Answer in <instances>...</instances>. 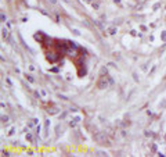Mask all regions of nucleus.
Wrapping results in <instances>:
<instances>
[{"mask_svg":"<svg viewBox=\"0 0 166 157\" xmlns=\"http://www.w3.org/2000/svg\"><path fill=\"white\" fill-rule=\"evenodd\" d=\"M47 60H48V61H51V63H54V61L58 60V56H55V53H48Z\"/></svg>","mask_w":166,"mask_h":157,"instance_id":"nucleus-1","label":"nucleus"},{"mask_svg":"<svg viewBox=\"0 0 166 157\" xmlns=\"http://www.w3.org/2000/svg\"><path fill=\"white\" fill-rule=\"evenodd\" d=\"M3 36H4V38H8V31L7 29H3Z\"/></svg>","mask_w":166,"mask_h":157,"instance_id":"nucleus-2","label":"nucleus"}]
</instances>
